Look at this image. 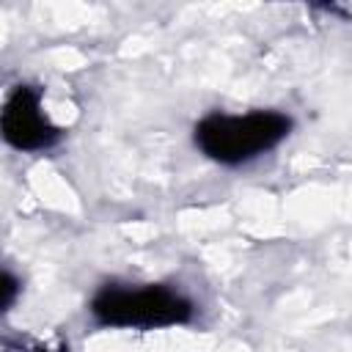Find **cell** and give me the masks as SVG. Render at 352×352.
<instances>
[{"label":"cell","instance_id":"6da1fadb","mask_svg":"<svg viewBox=\"0 0 352 352\" xmlns=\"http://www.w3.org/2000/svg\"><path fill=\"white\" fill-rule=\"evenodd\" d=\"M292 132V118L280 110L248 113H209L195 129L192 140L204 157L220 165H245L280 146Z\"/></svg>","mask_w":352,"mask_h":352},{"label":"cell","instance_id":"3957f363","mask_svg":"<svg viewBox=\"0 0 352 352\" xmlns=\"http://www.w3.org/2000/svg\"><path fill=\"white\" fill-rule=\"evenodd\" d=\"M0 129L8 146L19 151H44L60 140V129L50 121L41 104V91L33 85H16L0 113Z\"/></svg>","mask_w":352,"mask_h":352},{"label":"cell","instance_id":"5b68a950","mask_svg":"<svg viewBox=\"0 0 352 352\" xmlns=\"http://www.w3.org/2000/svg\"><path fill=\"white\" fill-rule=\"evenodd\" d=\"M14 292H16V280H14L11 272H6V275H3V308H11Z\"/></svg>","mask_w":352,"mask_h":352},{"label":"cell","instance_id":"7a4b0ae2","mask_svg":"<svg viewBox=\"0 0 352 352\" xmlns=\"http://www.w3.org/2000/svg\"><path fill=\"white\" fill-rule=\"evenodd\" d=\"M88 311L102 327L157 330L187 324L195 314V305L182 292L162 283H107L91 297Z\"/></svg>","mask_w":352,"mask_h":352},{"label":"cell","instance_id":"277c9868","mask_svg":"<svg viewBox=\"0 0 352 352\" xmlns=\"http://www.w3.org/2000/svg\"><path fill=\"white\" fill-rule=\"evenodd\" d=\"M3 352H66L63 346H52V344H44V341H33V338H22L19 344H6Z\"/></svg>","mask_w":352,"mask_h":352}]
</instances>
